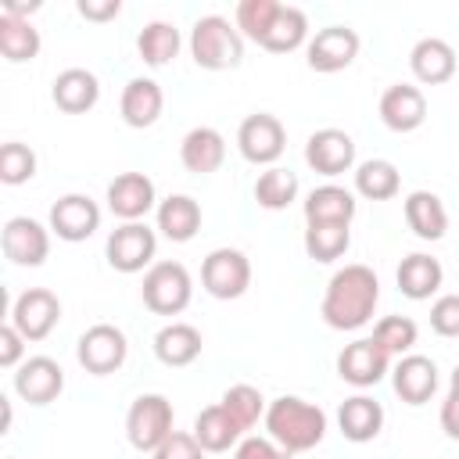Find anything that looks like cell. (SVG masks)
<instances>
[{
	"label": "cell",
	"mask_w": 459,
	"mask_h": 459,
	"mask_svg": "<svg viewBox=\"0 0 459 459\" xmlns=\"http://www.w3.org/2000/svg\"><path fill=\"white\" fill-rule=\"evenodd\" d=\"M377 301H380V280L369 265L362 262H351L344 269H337L326 283V294H323V305H319V316L330 330H359L373 319L377 312Z\"/></svg>",
	"instance_id": "cell-1"
},
{
	"label": "cell",
	"mask_w": 459,
	"mask_h": 459,
	"mask_svg": "<svg viewBox=\"0 0 459 459\" xmlns=\"http://www.w3.org/2000/svg\"><path fill=\"white\" fill-rule=\"evenodd\" d=\"M265 430L290 455L294 452H308L326 434V412L319 405L298 398V394H283V398L265 405Z\"/></svg>",
	"instance_id": "cell-2"
},
{
	"label": "cell",
	"mask_w": 459,
	"mask_h": 459,
	"mask_svg": "<svg viewBox=\"0 0 459 459\" xmlns=\"http://www.w3.org/2000/svg\"><path fill=\"white\" fill-rule=\"evenodd\" d=\"M190 57L204 72H226L244 61V36L230 18L222 14H204L190 29Z\"/></svg>",
	"instance_id": "cell-3"
},
{
	"label": "cell",
	"mask_w": 459,
	"mask_h": 459,
	"mask_svg": "<svg viewBox=\"0 0 459 459\" xmlns=\"http://www.w3.org/2000/svg\"><path fill=\"white\" fill-rule=\"evenodd\" d=\"M140 294L154 316H179L194 298V280L183 262H154L143 273Z\"/></svg>",
	"instance_id": "cell-4"
},
{
	"label": "cell",
	"mask_w": 459,
	"mask_h": 459,
	"mask_svg": "<svg viewBox=\"0 0 459 459\" xmlns=\"http://www.w3.org/2000/svg\"><path fill=\"white\" fill-rule=\"evenodd\" d=\"M154 251H158V233L147 222H122L108 233L104 244V258L115 273H143L154 265Z\"/></svg>",
	"instance_id": "cell-5"
},
{
	"label": "cell",
	"mask_w": 459,
	"mask_h": 459,
	"mask_svg": "<svg viewBox=\"0 0 459 459\" xmlns=\"http://www.w3.org/2000/svg\"><path fill=\"white\" fill-rule=\"evenodd\" d=\"M172 402L165 394H140L126 412V437L136 452H154L172 434Z\"/></svg>",
	"instance_id": "cell-6"
},
{
	"label": "cell",
	"mask_w": 459,
	"mask_h": 459,
	"mask_svg": "<svg viewBox=\"0 0 459 459\" xmlns=\"http://www.w3.org/2000/svg\"><path fill=\"white\" fill-rule=\"evenodd\" d=\"M201 287L219 298V301H233L251 287V262L240 247H215L204 255L201 262Z\"/></svg>",
	"instance_id": "cell-7"
},
{
	"label": "cell",
	"mask_w": 459,
	"mask_h": 459,
	"mask_svg": "<svg viewBox=\"0 0 459 459\" xmlns=\"http://www.w3.org/2000/svg\"><path fill=\"white\" fill-rule=\"evenodd\" d=\"M126 355H129V341L115 323H93L90 330H82V337L75 344L79 366L93 377H108V373L122 369Z\"/></svg>",
	"instance_id": "cell-8"
},
{
	"label": "cell",
	"mask_w": 459,
	"mask_h": 459,
	"mask_svg": "<svg viewBox=\"0 0 459 459\" xmlns=\"http://www.w3.org/2000/svg\"><path fill=\"white\" fill-rule=\"evenodd\" d=\"M283 147H287V129H283V122H280L276 115H269V111L247 115V118L240 122V129H237V151H240L244 161H251V165H269V169H273V165L280 161Z\"/></svg>",
	"instance_id": "cell-9"
},
{
	"label": "cell",
	"mask_w": 459,
	"mask_h": 459,
	"mask_svg": "<svg viewBox=\"0 0 459 459\" xmlns=\"http://www.w3.org/2000/svg\"><path fill=\"white\" fill-rule=\"evenodd\" d=\"M57 319H61V301H57V294L47 290V287H29V290H22V294L14 298L7 323H11L25 341H43V337H50V330L57 326Z\"/></svg>",
	"instance_id": "cell-10"
},
{
	"label": "cell",
	"mask_w": 459,
	"mask_h": 459,
	"mask_svg": "<svg viewBox=\"0 0 459 459\" xmlns=\"http://www.w3.org/2000/svg\"><path fill=\"white\" fill-rule=\"evenodd\" d=\"M359 47H362V39H359L355 29H348V25H326V29H319L305 43V61H308L312 72L330 75V72L348 68L359 57Z\"/></svg>",
	"instance_id": "cell-11"
},
{
	"label": "cell",
	"mask_w": 459,
	"mask_h": 459,
	"mask_svg": "<svg viewBox=\"0 0 459 459\" xmlns=\"http://www.w3.org/2000/svg\"><path fill=\"white\" fill-rule=\"evenodd\" d=\"M100 230V208L90 194H65L50 204V233L57 240L79 244Z\"/></svg>",
	"instance_id": "cell-12"
},
{
	"label": "cell",
	"mask_w": 459,
	"mask_h": 459,
	"mask_svg": "<svg viewBox=\"0 0 459 459\" xmlns=\"http://www.w3.org/2000/svg\"><path fill=\"white\" fill-rule=\"evenodd\" d=\"M0 244H4V255L14 262V265H43L47 255H50V226L29 219V215H14L4 222V233H0Z\"/></svg>",
	"instance_id": "cell-13"
},
{
	"label": "cell",
	"mask_w": 459,
	"mask_h": 459,
	"mask_svg": "<svg viewBox=\"0 0 459 459\" xmlns=\"http://www.w3.org/2000/svg\"><path fill=\"white\" fill-rule=\"evenodd\" d=\"M387 369H391V355L373 337H359L344 344V351L337 355V377L351 387H373L384 380Z\"/></svg>",
	"instance_id": "cell-14"
},
{
	"label": "cell",
	"mask_w": 459,
	"mask_h": 459,
	"mask_svg": "<svg viewBox=\"0 0 459 459\" xmlns=\"http://www.w3.org/2000/svg\"><path fill=\"white\" fill-rule=\"evenodd\" d=\"M305 161L319 176H341L355 165V140L344 129H333V126L316 129L305 140Z\"/></svg>",
	"instance_id": "cell-15"
},
{
	"label": "cell",
	"mask_w": 459,
	"mask_h": 459,
	"mask_svg": "<svg viewBox=\"0 0 459 459\" xmlns=\"http://www.w3.org/2000/svg\"><path fill=\"white\" fill-rule=\"evenodd\" d=\"M65 391V369L50 355H32L14 373V394L29 405H50Z\"/></svg>",
	"instance_id": "cell-16"
},
{
	"label": "cell",
	"mask_w": 459,
	"mask_h": 459,
	"mask_svg": "<svg viewBox=\"0 0 459 459\" xmlns=\"http://www.w3.org/2000/svg\"><path fill=\"white\" fill-rule=\"evenodd\" d=\"M380 122L391 133H412L427 122V97L412 82H394L380 93Z\"/></svg>",
	"instance_id": "cell-17"
},
{
	"label": "cell",
	"mask_w": 459,
	"mask_h": 459,
	"mask_svg": "<svg viewBox=\"0 0 459 459\" xmlns=\"http://www.w3.org/2000/svg\"><path fill=\"white\" fill-rule=\"evenodd\" d=\"M154 201H158L154 179L143 172H122L108 183V208L122 222H140L154 208Z\"/></svg>",
	"instance_id": "cell-18"
},
{
	"label": "cell",
	"mask_w": 459,
	"mask_h": 459,
	"mask_svg": "<svg viewBox=\"0 0 459 459\" xmlns=\"http://www.w3.org/2000/svg\"><path fill=\"white\" fill-rule=\"evenodd\" d=\"M391 387H394V394H398L405 405H423V402H430V394L437 391V366H434V359L416 355V351L402 355V359L394 362V369H391Z\"/></svg>",
	"instance_id": "cell-19"
},
{
	"label": "cell",
	"mask_w": 459,
	"mask_h": 459,
	"mask_svg": "<svg viewBox=\"0 0 459 459\" xmlns=\"http://www.w3.org/2000/svg\"><path fill=\"white\" fill-rule=\"evenodd\" d=\"M409 68L423 86H441L455 75V50L441 36H423L409 50Z\"/></svg>",
	"instance_id": "cell-20"
},
{
	"label": "cell",
	"mask_w": 459,
	"mask_h": 459,
	"mask_svg": "<svg viewBox=\"0 0 459 459\" xmlns=\"http://www.w3.org/2000/svg\"><path fill=\"white\" fill-rule=\"evenodd\" d=\"M50 97L65 115H86L100 100V82L86 68H65V72H57V79L50 86Z\"/></svg>",
	"instance_id": "cell-21"
},
{
	"label": "cell",
	"mask_w": 459,
	"mask_h": 459,
	"mask_svg": "<svg viewBox=\"0 0 459 459\" xmlns=\"http://www.w3.org/2000/svg\"><path fill=\"white\" fill-rule=\"evenodd\" d=\"M161 108H165V93L154 79H129L126 90H122V100H118V111H122V122L133 126V129H147L161 118Z\"/></svg>",
	"instance_id": "cell-22"
},
{
	"label": "cell",
	"mask_w": 459,
	"mask_h": 459,
	"mask_svg": "<svg viewBox=\"0 0 459 459\" xmlns=\"http://www.w3.org/2000/svg\"><path fill=\"white\" fill-rule=\"evenodd\" d=\"M179 161L194 176H208L226 161V140L212 126H194L179 143Z\"/></svg>",
	"instance_id": "cell-23"
},
{
	"label": "cell",
	"mask_w": 459,
	"mask_h": 459,
	"mask_svg": "<svg viewBox=\"0 0 459 459\" xmlns=\"http://www.w3.org/2000/svg\"><path fill=\"white\" fill-rule=\"evenodd\" d=\"M337 427H341V434L348 441L366 445L384 430V405L377 398H369V394H351L337 409Z\"/></svg>",
	"instance_id": "cell-24"
},
{
	"label": "cell",
	"mask_w": 459,
	"mask_h": 459,
	"mask_svg": "<svg viewBox=\"0 0 459 459\" xmlns=\"http://www.w3.org/2000/svg\"><path fill=\"white\" fill-rule=\"evenodd\" d=\"M154 219H158V230H161L165 240L186 244L201 230V204L190 194H169L165 201H158Z\"/></svg>",
	"instance_id": "cell-25"
},
{
	"label": "cell",
	"mask_w": 459,
	"mask_h": 459,
	"mask_svg": "<svg viewBox=\"0 0 459 459\" xmlns=\"http://www.w3.org/2000/svg\"><path fill=\"white\" fill-rule=\"evenodd\" d=\"M394 280H398V290H402L405 298H412V301H427L430 294L441 290V283H445V269H441V262H437L434 255L412 251V255L402 258Z\"/></svg>",
	"instance_id": "cell-26"
},
{
	"label": "cell",
	"mask_w": 459,
	"mask_h": 459,
	"mask_svg": "<svg viewBox=\"0 0 459 459\" xmlns=\"http://www.w3.org/2000/svg\"><path fill=\"white\" fill-rule=\"evenodd\" d=\"M194 437H197V445L204 452H230V448H237L244 441V427L222 409V402H215V405H208V409L197 412Z\"/></svg>",
	"instance_id": "cell-27"
},
{
	"label": "cell",
	"mask_w": 459,
	"mask_h": 459,
	"mask_svg": "<svg viewBox=\"0 0 459 459\" xmlns=\"http://www.w3.org/2000/svg\"><path fill=\"white\" fill-rule=\"evenodd\" d=\"M355 212H359L355 194L337 183H323L305 197V222H348L351 226Z\"/></svg>",
	"instance_id": "cell-28"
},
{
	"label": "cell",
	"mask_w": 459,
	"mask_h": 459,
	"mask_svg": "<svg viewBox=\"0 0 459 459\" xmlns=\"http://www.w3.org/2000/svg\"><path fill=\"white\" fill-rule=\"evenodd\" d=\"M405 222L420 240H441L448 230V212L437 194L430 190H412L405 197Z\"/></svg>",
	"instance_id": "cell-29"
},
{
	"label": "cell",
	"mask_w": 459,
	"mask_h": 459,
	"mask_svg": "<svg viewBox=\"0 0 459 459\" xmlns=\"http://www.w3.org/2000/svg\"><path fill=\"white\" fill-rule=\"evenodd\" d=\"M154 355L158 362L179 369V366H190L197 355H201V330L190 326V323H169L154 333Z\"/></svg>",
	"instance_id": "cell-30"
},
{
	"label": "cell",
	"mask_w": 459,
	"mask_h": 459,
	"mask_svg": "<svg viewBox=\"0 0 459 459\" xmlns=\"http://www.w3.org/2000/svg\"><path fill=\"white\" fill-rule=\"evenodd\" d=\"M179 47H183V39H179V29L172 22H147L140 29V36H136V54L151 68L172 65L176 54H179Z\"/></svg>",
	"instance_id": "cell-31"
},
{
	"label": "cell",
	"mask_w": 459,
	"mask_h": 459,
	"mask_svg": "<svg viewBox=\"0 0 459 459\" xmlns=\"http://www.w3.org/2000/svg\"><path fill=\"white\" fill-rule=\"evenodd\" d=\"M0 54L14 65L32 61L39 54V29L29 18H14L0 11Z\"/></svg>",
	"instance_id": "cell-32"
},
{
	"label": "cell",
	"mask_w": 459,
	"mask_h": 459,
	"mask_svg": "<svg viewBox=\"0 0 459 459\" xmlns=\"http://www.w3.org/2000/svg\"><path fill=\"white\" fill-rule=\"evenodd\" d=\"M398 186H402V176L387 158H369L355 169V194H362L366 201H391Z\"/></svg>",
	"instance_id": "cell-33"
},
{
	"label": "cell",
	"mask_w": 459,
	"mask_h": 459,
	"mask_svg": "<svg viewBox=\"0 0 459 459\" xmlns=\"http://www.w3.org/2000/svg\"><path fill=\"white\" fill-rule=\"evenodd\" d=\"M301 43H308V18H305L301 7L283 4L280 14H276V22H273V29L265 32V39H262L258 47H265V50H273V54H290V50H298Z\"/></svg>",
	"instance_id": "cell-34"
},
{
	"label": "cell",
	"mask_w": 459,
	"mask_h": 459,
	"mask_svg": "<svg viewBox=\"0 0 459 459\" xmlns=\"http://www.w3.org/2000/svg\"><path fill=\"white\" fill-rule=\"evenodd\" d=\"M351 244L348 222H308L305 226V255L312 262H337Z\"/></svg>",
	"instance_id": "cell-35"
},
{
	"label": "cell",
	"mask_w": 459,
	"mask_h": 459,
	"mask_svg": "<svg viewBox=\"0 0 459 459\" xmlns=\"http://www.w3.org/2000/svg\"><path fill=\"white\" fill-rule=\"evenodd\" d=\"M294 197H298V176H294L290 169L273 165V169H265V172L255 179V201H258L262 208H269V212H283Z\"/></svg>",
	"instance_id": "cell-36"
},
{
	"label": "cell",
	"mask_w": 459,
	"mask_h": 459,
	"mask_svg": "<svg viewBox=\"0 0 459 459\" xmlns=\"http://www.w3.org/2000/svg\"><path fill=\"white\" fill-rule=\"evenodd\" d=\"M280 0H240L237 4V14H233V25L240 36H247L251 43H262L265 32L273 29L276 14H280Z\"/></svg>",
	"instance_id": "cell-37"
},
{
	"label": "cell",
	"mask_w": 459,
	"mask_h": 459,
	"mask_svg": "<svg viewBox=\"0 0 459 459\" xmlns=\"http://www.w3.org/2000/svg\"><path fill=\"white\" fill-rule=\"evenodd\" d=\"M373 341L387 351V355H409L420 341V326L409 319V316H384L377 326H373Z\"/></svg>",
	"instance_id": "cell-38"
},
{
	"label": "cell",
	"mask_w": 459,
	"mask_h": 459,
	"mask_svg": "<svg viewBox=\"0 0 459 459\" xmlns=\"http://www.w3.org/2000/svg\"><path fill=\"white\" fill-rule=\"evenodd\" d=\"M222 409H226L244 430H251L258 420H265V398H262V391L251 387V384H233V387H226Z\"/></svg>",
	"instance_id": "cell-39"
},
{
	"label": "cell",
	"mask_w": 459,
	"mask_h": 459,
	"mask_svg": "<svg viewBox=\"0 0 459 459\" xmlns=\"http://www.w3.org/2000/svg\"><path fill=\"white\" fill-rule=\"evenodd\" d=\"M32 176H36V151L29 143H18V140L4 143L0 147V179L7 186H22Z\"/></svg>",
	"instance_id": "cell-40"
},
{
	"label": "cell",
	"mask_w": 459,
	"mask_h": 459,
	"mask_svg": "<svg viewBox=\"0 0 459 459\" xmlns=\"http://www.w3.org/2000/svg\"><path fill=\"white\" fill-rule=\"evenodd\" d=\"M430 330L437 337H459V294H441L430 305Z\"/></svg>",
	"instance_id": "cell-41"
},
{
	"label": "cell",
	"mask_w": 459,
	"mask_h": 459,
	"mask_svg": "<svg viewBox=\"0 0 459 459\" xmlns=\"http://www.w3.org/2000/svg\"><path fill=\"white\" fill-rule=\"evenodd\" d=\"M151 459H204V448L197 445L194 430H190V434H186V430H172V434L151 452Z\"/></svg>",
	"instance_id": "cell-42"
},
{
	"label": "cell",
	"mask_w": 459,
	"mask_h": 459,
	"mask_svg": "<svg viewBox=\"0 0 459 459\" xmlns=\"http://www.w3.org/2000/svg\"><path fill=\"white\" fill-rule=\"evenodd\" d=\"M233 459H294L287 448H280L273 437H244L233 448Z\"/></svg>",
	"instance_id": "cell-43"
},
{
	"label": "cell",
	"mask_w": 459,
	"mask_h": 459,
	"mask_svg": "<svg viewBox=\"0 0 459 459\" xmlns=\"http://www.w3.org/2000/svg\"><path fill=\"white\" fill-rule=\"evenodd\" d=\"M25 344H29V341H25L11 323H4V326H0V366H4V369H18V366L25 362Z\"/></svg>",
	"instance_id": "cell-44"
},
{
	"label": "cell",
	"mask_w": 459,
	"mask_h": 459,
	"mask_svg": "<svg viewBox=\"0 0 459 459\" xmlns=\"http://www.w3.org/2000/svg\"><path fill=\"white\" fill-rule=\"evenodd\" d=\"M75 11H79L86 22H111V18H118L122 4H118V0H79Z\"/></svg>",
	"instance_id": "cell-45"
},
{
	"label": "cell",
	"mask_w": 459,
	"mask_h": 459,
	"mask_svg": "<svg viewBox=\"0 0 459 459\" xmlns=\"http://www.w3.org/2000/svg\"><path fill=\"white\" fill-rule=\"evenodd\" d=\"M441 430H445L452 441H459V394H452V391H448V398L441 402Z\"/></svg>",
	"instance_id": "cell-46"
},
{
	"label": "cell",
	"mask_w": 459,
	"mask_h": 459,
	"mask_svg": "<svg viewBox=\"0 0 459 459\" xmlns=\"http://www.w3.org/2000/svg\"><path fill=\"white\" fill-rule=\"evenodd\" d=\"M448 391H452V394H459V366H455V369H452V377H448Z\"/></svg>",
	"instance_id": "cell-47"
},
{
	"label": "cell",
	"mask_w": 459,
	"mask_h": 459,
	"mask_svg": "<svg viewBox=\"0 0 459 459\" xmlns=\"http://www.w3.org/2000/svg\"><path fill=\"white\" fill-rule=\"evenodd\" d=\"M7 459H14V455H7Z\"/></svg>",
	"instance_id": "cell-48"
}]
</instances>
